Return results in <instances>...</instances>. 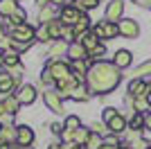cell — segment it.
<instances>
[{"label": "cell", "instance_id": "1", "mask_svg": "<svg viewBox=\"0 0 151 149\" xmlns=\"http://www.w3.org/2000/svg\"><path fill=\"white\" fill-rule=\"evenodd\" d=\"M120 79H122V74H120V70L115 68L113 63L99 61V63H95V66H90V68H88L86 86H88L90 93L106 95V93H111L113 88H117Z\"/></svg>", "mask_w": 151, "mask_h": 149}, {"label": "cell", "instance_id": "2", "mask_svg": "<svg viewBox=\"0 0 151 149\" xmlns=\"http://www.w3.org/2000/svg\"><path fill=\"white\" fill-rule=\"evenodd\" d=\"M47 72H50V77L54 81H65V79L72 77V68H70L68 63H61V61H52L47 66Z\"/></svg>", "mask_w": 151, "mask_h": 149}, {"label": "cell", "instance_id": "3", "mask_svg": "<svg viewBox=\"0 0 151 149\" xmlns=\"http://www.w3.org/2000/svg\"><path fill=\"white\" fill-rule=\"evenodd\" d=\"M93 34L97 38H115L120 34V27L117 23H108V20H101L97 27H93Z\"/></svg>", "mask_w": 151, "mask_h": 149}, {"label": "cell", "instance_id": "4", "mask_svg": "<svg viewBox=\"0 0 151 149\" xmlns=\"http://www.w3.org/2000/svg\"><path fill=\"white\" fill-rule=\"evenodd\" d=\"M32 38H36V32L32 30L29 25H18V27H14L12 32V41H16V43H32Z\"/></svg>", "mask_w": 151, "mask_h": 149}, {"label": "cell", "instance_id": "5", "mask_svg": "<svg viewBox=\"0 0 151 149\" xmlns=\"http://www.w3.org/2000/svg\"><path fill=\"white\" fill-rule=\"evenodd\" d=\"M79 18H81V12H79L75 5L63 7L61 14H59V23H61V25H77Z\"/></svg>", "mask_w": 151, "mask_h": 149}, {"label": "cell", "instance_id": "6", "mask_svg": "<svg viewBox=\"0 0 151 149\" xmlns=\"http://www.w3.org/2000/svg\"><path fill=\"white\" fill-rule=\"evenodd\" d=\"M43 99H45V104H47V108H50L52 113L63 111V99H61V95H59V90H45Z\"/></svg>", "mask_w": 151, "mask_h": 149}, {"label": "cell", "instance_id": "7", "mask_svg": "<svg viewBox=\"0 0 151 149\" xmlns=\"http://www.w3.org/2000/svg\"><path fill=\"white\" fill-rule=\"evenodd\" d=\"M117 27H120V34L126 38H138V34H140V27L133 18H122L117 23Z\"/></svg>", "mask_w": 151, "mask_h": 149}, {"label": "cell", "instance_id": "8", "mask_svg": "<svg viewBox=\"0 0 151 149\" xmlns=\"http://www.w3.org/2000/svg\"><path fill=\"white\" fill-rule=\"evenodd\" d=\"M129 93H131V97H147L149 95V84L142 79H133L131 84H129Z\"/></svg>", "mask_w": 151, "mask_h": 149}, {"label": "cell", "instance_id": "9", "mask_svg": "<svg viewBox=\"0 0 151 149\" xmlns=\"http://www.w3.org/2000/svg\"><path fill=\"white\" fill-rule=\"evenodd\" d=\"M122 12H124V2H122V0H113V2L106 7V20H108V23L120 20L122 18Z\"/></svg>", "mask_w": 151, "mask_h": 149}, {"label": "cell", "instance_id": "10", "mask_svg": "<svg viewBox=\"0 0 151 149\" xmlns=\"http://www.w3.org/2000/svg\"><path fill=\"white\" fill-rule=\"evenodd\" d=\"M131 61H133V54L129 52V50H117V52H115V56H113V66H115L117 70L129 68V66H131Z\"/></svg>", "mask_w": 151, "mask_h": 149}, {"label": "cell", "instance_id": "11", "mask_svg": "<svg viewBox=\"0 0 151 149\" xmlns=\"http://www.w3.org/2000/svg\"><path fill=\"white\" fill-rule=\"evenodd\" d=\"M68 56H72V61H86L88 50H86L79 41H77V43H70V45H68Z\"/></svg>", "mask_w": 151, "mask_h": 149}, {"label": "cell", "instance_id": "12", "mask_svg": "<svg viewBox=\"0 0 151 149\" xmlns=\"http://www.w3.org/2000/svg\"><path fill=\"white\" fill-rule=\"evenodd\" d=\"M16 99H18L20 104H32V102L36 99V90H34V86H29V84L20 86V90H18V95H16Z\"/></svg>", "mask_w": 151, "mask_h": 149}, {"label": "cell", "instance_id": "13", "mask_svg": "<svg viewBox=\"0 0 151 149\" xmlns=\"http://www.w3.org/2000/svg\"><path fill=\"white\" fill-rule=\"evenodd\" d=\"M106 127H108V131H111L113 136H117V133H122V131L126 129V120H124V115H122V113H120V115H115V118L111 120V122H108Z\"/></svg>", "mask_w": 151, "mask_h": 149}, {"label": "cell", "instance_id": "14", "mask_svg": "<svg viewBox=\"0 0 151 149\" xmlns=\"http://www.w3.org/2000/svg\"><path fill=\"white\" fill-rule=\"evenodd\" d=\"M32 140H34V131L29 129V127H18V145H23V147H29Z\"/></svg>", "mask_w": 151, "mask_h": 149}, {"label": "cell", "instance_id": "15", "mask_svg": "<svg viewBox=\"0 0 151 149\" xmlns=\"http://www.w3.org/2000/svg\"><path fill=\"white\" fill-rule=\"evenodd\" d=\"M38 20H41V23H45V25L54 23V20H57L54 7H52V5H47V7H41V12H38Z\"/></svg>", "mask_w": 151, "mask_h": 149}, {"label": "cell", "instance_id": "16", "mask_svg": "<svg viewBox=\"0 0 151 149\" xmlns=\"http://www.w3.org/2000/svg\"><path fill=\"white\" fill-rule=\"evenodd\" d=\"M14 140H18V129L0 127V142H14Z\"/></svg>", "mask_w": 151, "mask_h": 149}, {"label": "cell", "instance_id": "17", "mask_svg": "<svg viewBox=\"0 0 151 149\" xmlns=\"http://www.w3.org/2000/svg\"><path fill=\"white\" fill-rule=\"evenodd\" d=\"M16 9H18L16 0H0V16H9L12 18Z\"/></svg>", "mask_w": 151, "mask_h": 149}, {"label": "cell", "instance_id": "18", "mask_svg": "<svg viewBox=\"0 0 151 149\" xmlns=\"http://www.w3.org/2000/svg\"><path fill=\"white\" fill-rule=\"evenodd\" d=\"M2 106H5V113L14 115V113H18V106H20V102H18L16 97H5V99H2Z\"/></svg>", "mask_w": 151, "mask_h": 149}, {"label": "cell", "instance_id": "19", "mask_svg": "<svg viewBox=\"0 0 151 149\" xmlns=\"http://www.w3.org/2000/svg\"><path fill=\"white\" fill-rule=\"evenodd\" d=\"M14 84H16V81H14V77H9V74H0V93H12L14 90Z\"/></svg>", "mask_w": 151, "mask_h": 149}, {"label": "cell", "instance_id": "20", "mask_svg": "<svg viewBox=\"0 0 151 149\" xmlns=\"http://www.w3.org/2000/svg\"><path fill=\"white\" fill-rule=\"evenodd\" d=\"M97 41H99V38L95 36L93 32H88V34H86V36L81 38V45H83V48H86V50H88V52H93V50L97 48V45H99V43H97Z\"/></svg>", "mask_w": 151, "mask_h": 149}, {"label": "cell", "instance_id": "21", "mask_svg": "<svg viewBox=\"0 0 151 149\" xmlns=\"http://www.w3.org/2000/svg\"><path fill=\"white\" fill-rule=\"evenodd\" d=\"M88 93H90L88 86H81V84H79V86H77V90L72 93V99H77V102H88V99H90Z\"/></svg>", "mask_w": 151, "mask_h": 149}, {"label": "cell", "instance_id": "22", "mask_svg": "<svg viewBox=\"0 0 151 149\" xmlns=\"http://www.w3.org/2000/svg\"><path fill=\"white\" fill-rule=\"evenodd\" d=\"M83 147H86V149H101V147H104V140H101L99 133H90L88 142L83 145Z\"/></svg>", "mask_w": 151, "mask_h": 149}, {"label": "cell", "instance_id": "23", "mask_svg": "<svg viewBox=\"0 0 151 149\" xmlns=\"http://www.w3.org/2000/svg\"><path fill=\"white\" fill-rule=\"evenodd\" d=\"M145 74H151V61H145V63H140L138 68L133 70V77H135V79H142Z\"/></svg>", "mask_w": 151, "mask_h": 149}, {"label": "cell", "instance_id": "24", "mask_svg": "<svg viewBox=\"0 0 151 149\" xmlns=\"http://www.w3.org/2000/svg\"><path fill=\"white\" fill-rule=\"evenodd\" d=\"M99 5V0H77L75 7L79 12H88V9H95V7Z\"/></svg>", "mask_w": 151, "mask_h": 149}, {"label": "cell", "instance_id": "25", "mask_svg": "<svg viewBox=\"0 0 151 149\" xmlns=\"http://www.w3.org/2000/svg\"><path fill=\"white\" fill-rule=\"evenodd\" d=\"M88 138H90V131L88 129H77L75 131V142L77 145H81V147H83V145L88 142Z\"/></svg>", "mask_w": 151, "mask_h": 149}, {"label": "cell", "instance_id": "26", "mask_svg": "<svg viewBox=\"0 0 151 149\" xmlns=\"http://www.w3.org/2000/svg\"><path fill=\"white\" fill-rule=\"evenodd\" d=\"M63 129H68V131L81 129V127H79V118H77V115H68V118H65V122H63Z\"/></svg>", "mask_w": 151, "mask_h": 149}, {"label": "cell", "instance_id": "27", "mask_svg": "<svg viewBox=\"0 0 151 149\" xmlns=\"http://www.w3.org/2000/svg\"><path fill=\"white\" fill-rule=\"evenodd\" d=\"M25 18H27V14L23 12V9H16V12H14V16H12L9 20H12L14 27H18V25H25Z\"/></svg>", "mask_w": 151, "mask_h": 149}, {"label": "cell", "instance_id": "28", "mask_svg": "<svg viewBox=\"0 0 151 149\" xmlns=\"http://www.w3.org/2000/svg\"><path fill=\"white\" fill-rule=\"evenodd\" d=\"M63 52H68V48H65V43H61V41H59V43L52 45V50L47 52V56H50V59H57V56L63 54Z\"/></svg>", "mask_w": 151, "mask_h": 149}, {"label": "cell", "instance_id": "29", "mask_svg": "<svg viewBox=\"0 0 151 149\" xmlns=\"http://www.w3.org/2000/svg\"><path fill=\"white\" fill-rule=\"evenodd\" d=\"M47 32H50V36H52V38H59V36L63 34V25L59 23V20H54V23L47 25Z\"/></svg>", "mask_w": 151, "mask_h": 149}, {"label": "cell", "instance_id": "30", "mask_svg": "<svg viewBox=\"0 0 151 149\" xmlns=\"http://www.w3.org/2000/svg\"><path fill=\"white\" fill-rule=\"evenodd\" d=\"M2 56H5V66H18L20 63V56L16 52H2Z\"/></svg>", "mask_w": 151, "mask_h": 149}, {"label": "cell", "instance_id": "31", "mask_svg": "<svg viewBox=\"0 0 151 149\" xmlns=\"http://www.w3.org/2000/svg\"><path fill=\"white\" fill-rule=\"evenodd\" d=\"M133 108L142 113L145 108H151V106H149V102H147V97H135L133 99Z\"/></svg>", "mask_w": 151, "mask_h": 149}, {"label": "cell", "instance_id": "32", "mask_svg": "<svg viewBox=\"0 0 151 149\" xmlns=\"http://www.w3.org/2000/svg\"><path fill=\"white\" fill-rule=\"evenodd\" d=\"M145 127V115L138 113V115H133L131 118V129H142Z\"/></svg>", "mask_w": 151, "mask_h": 149}, {"label": "cell", "instance_id": "33", "mask_svg": "<svg viewBox=\"0 0 151 149\" xmlns=\"http://www.w3.org/2000/svg\"><path fill=\"white\" fill-rule=\"evenodd\" d=\"M36 38H38V41H52L50 32H47V25H43V27H38V30H36Z\"/></svg>", "mask_w": 151, "mask_h": 149}, {"label": "cell", "instance_id": "34", "mask_svg": "<svg viewBox=\"0 0 151 149\" xmlns=\"http://www.w3.org/2000/svg\"><path fill=\"white\" fill-rule=\"evenodd\" d=\"M115 115H120V113H117V108H113V106H106V108H104V120H106V124L111 122Z\"/></svg>", "mask_w": 151, "mask_h": 149}, {"label": "cell", "instance_id": "35", "mask_svg": "<svg viewBox=\"0 0 151 149\" xmlns=\"http://www.w3.org/2000/svg\"><path fill=\"white\" fill-rule=\"evenodd\" d=\"M90 54H93V56H95V59H101V56L106 54V50H104V45H101V43H99V45H97V48H95V50H93V52H90Z\"/></svg>", "mask_w": 151, "mask_h": 149}, {"label": "cell", "instance_id": "36", "mask_svg": "<svg viewBox=\"0 0 151 149\" xmlns=\"http://www.w3.org/2000/svg\"><path fill=\"white\" fill-rule=\"evenodd\" d=\"M63 149H81V145H77V142H63Z\"/></svg>", "mask_w": 151, "mask_h": 149}, {"label": "cell", "instance_id": "37", "mask_svg": "<svg viewBox=\"0 0 151 149\" xmlns=\"http://www.w3.org/2000/svg\"><path fill=\"white\" fill-rule=\"evenodd\" d=\"M145 127H147V129H151V113H147V115H145Z\"/></svg>", "mask_w": 151, "mask_h": 149}, {"label": "cell", "instance_id": "38", "mask_svg": "<svg viewBox=\"0 0 151 149\" xmlns=\"http://www.w3.org/2000/svg\"><path fill=\"white\" fill-rule=\"evenodd\" d=\"M41 7H47V5H52V0H36Z\"/></svg>", "mask_w": 151, "mask_h": 149}, {"label": "cell", "instance_id": "39", "mask_svg": "<svg viewBox=\"0 0 151 149\" xmlns=\"http://www.w3.org/2000/svg\"><path fill=\"white\" fill-rule=\"evenodd\" d=\"M47 149H63V145H50Z\"/></svg>", "mask_w": 151, "mask_h": 149}, {"label": "cell", "instance_id": "40", "mask_svg": "<svg viewBox=\"0 0 151 149\" xmlns=\"http://www.w3.org/2000/svg\"><path fill=\"white\" fill-rule=\"evenodd\" d=\"M2 38H5V30H2V27H0V41H2Z\"/></svg>", "mask_w": 151, "mask_h": 149}, {"label": "cell", "instance_id": "41", "mask_svg": "<svg viewBox=\"0 0 151 149\" xmlns=\"http://www.w3.org/2000/svg\"><path fill=\"white\" fill-rule=\"evenodd\" d=\"M147 102H149V106H151V90H149V95H147Z\"/></svg>", "mask_w": 151, "mask_h": 149}, {"label": "cell", "instance_id": "42", "mask_svg": "<svg viewBox=\"0 0 151 149\" xmlns=\"http://www.w3.org/2000/svg\"><path fill=\"white\" fill-rule=\"evenodd\" d=\"M2 63H5V56H2V52H0V66H2Z\"/></svg>", "mask_w": 151, "mask_h": 149}, {"label": "cell", "instance_id": "43", "mask_svg": "<svg viewBox=\"0 0 151 149\" xmlns=\"http://www.w3.org/2000/svg\"><path fill=\"white\" fill-rule=\"evenodd\" d=\"M101 149H115V147H111V145H104V147H101Z\"/></svg>", "mask_w": 151, "mask_h": 149}, {"label": "cell", "instance_id": "44", "mask_svg": "<svg viewBox=\"0 0 151 149\" xmlns=\"http://www.w3.org/2000/svg\"><path fill=\"white\" fill-rule=\"evenodd\" d=\"M145 2H147V5H149V7H151V0H145Z\"/></svg>", "mask_w": 151, "mask_h": 149}, {"label": "cell", "instance_id": "45", "mask_svg": "<svg viewBox=\"0 0 151 149\" xmlns=\"http://www.w3.org/2000/svg\"><path fill=\"white\" fill-rule=\"evenodd\" d=\"M23 149H32V147H23Z\"/></svg>", "mask_w": 151, "mask_h": 149}, {"label": "cell", "instance_id": "46", "mask_svg": "<svg viewBox=\"0 0 151 149\" xmlns=\"http://www.w3.org/2000/svg\"><path fill=\"white\" fill-rule=\"evenodd\" d=\"M75 2H77V0H75Z\"/></svg>", "mask_w": 151, "mask_h": 149}, {"label": "cell", "instance_id": "47", "mask_svg": "<svg viewBox=\"0 0 151 149\" xmlns=\"http://www.w3.org/2000/svg\"><path fill=\"white\" fill-rule=\"evenodd\" d=\"M149 149H151V147H149Z\"/></svg>", "mask_w": 151, "mask_h": 149}]
</instances>
